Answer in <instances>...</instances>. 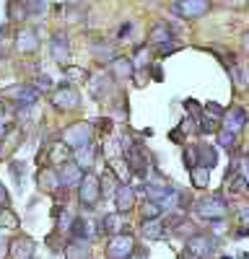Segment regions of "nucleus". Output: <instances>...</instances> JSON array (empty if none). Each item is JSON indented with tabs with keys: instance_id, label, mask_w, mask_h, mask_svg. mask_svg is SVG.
<instances>
[{
	"instance_id": "f257e3e1",
	"label": "nucleus",
	"mask_w": 249,
	"mask_h": 259,
	"mask_svg": "<svg viewBox=\"0 0 249 259\" xmlns=\"http://www.w3.org/2000/svg\"><path fill=\"white\" fill-rule=\"evenodd\" d=\"M148 47H153L161 57L177 52L172 24H166V21H156V24L151 26V31H148Z\"/></svg>"
},
{
	"instance_id": "f03ea898",
	"label": "nucleus",
	"mask_w": 249,
	"mask_h": 259,
	"mask_svg": "<svg viewBox=\"0 0 249 259\" xmlns=\"http://www.w3.org/2000/svg\"><path fill=\"white\" fill-rule=\"evenodd\" d=\"M99 200H101V182L89 168V171H83L80 184H78V202L83 210H94L99 205Z\"/></svg>"
},
{
	"instance_id": "7ed1b4c3",
	"label": "nucleus",
	"mask_w": 249,
	"mask_h": 259,
	"mask_svg": "<svg viewBox=\"0 0 249 259\" xmlns=\"http://www.w3.org/2000/svg\"><path fill=\"white\" fill-rule=\"evenodd\" d=\"M192 210L200 215L202 221L226 218V212H228V200L223 197L221 192H213V194H208V197H200V200H195Z\"/></svg>"
},
{
	"instance_id": "20e7f679",
	"label": "nucleus",
	"mask_w": 249,
	"mask_h": 259,
	"mask_svg": "<svg viewBox=\"0 0 249 259\" xmlns=\"http://www.w3.org/2000/svg\"><path fill=\"white\" fill-rule=\"evenodd\" d=\"M104 254H107V259H133L135 256V239L130 236V231L109 236Z\"/></svg>"
},
{
	"instance_id": "39448f33",
	"label": "nucleus",
	"mask_w": 249,
	"mask_h": 259,
	"mask_svg": "<svg viewBox=\"0 0 249 259\" xmlns=\"http://www.w3.org/2000/svg\"><path fill=\"white\" fill-rule=\"evenodd\" d=\"M184 249H187V254H190L192 259H213V254H216V236L211 233H195V236H190V239H184Z\"/></svg>"
},
{
	"instance_id": "423d86ee",
	"label": "nucleus",
	"mask_w": 249,
	"mask_h": 259,
	"mask_svg": "<svg viewBox=\"0 0 249 259\" xmlns=\"http://www.w3.org/2000/svg\"><path fill=\"white\" fill-rule=\"evenodd\" d=\"M172 11L179 16V18H202L208 11H211V0H174L172 3Z\"/></svg>"
},
{
	"instance_id": "0eeeda50",
	"label": "nucleus",
	"mask_w": 249,
	"mask_h": 259,
	"mask_svg": "<svg viewBox=\"0 0 249 259\" xmlns=\"http://www.w3.org/2000/svg\"><path fill=\"white\" fill-rule=\"evenodd\" d=\"M94 135V127L91 122H73L70 127L62 130V140H65L70 148H80V145H89Z\"/></svg>"
},
{
	"instance_id": "6e6552de",
	"label": "nucleus",
	"mask_w": 249,
	"mask_h": 259,
	"mask_svg": "<svg viewBox=\"0 0 249 259\" xmlns=\"http://www.w3.org/2000/svg\"><path fill=\"white\" fill-rule=\"evenodd\" d=\"M52 106L57 112H73V109L80 106V94L73 89V85H68V80H65V85H60V89L52 94Z\"/></svg>"
},
{
	"instance_id": "1a4fd4ad",
	"label": "nucleus",
	"mask_w": 249,
	"mask_h": 259,
	"mask_svg": "<svg viewBox=\"0 0 249 259\" xmlns=\"http://www.w3.org/2000/svg\"><path fill=\"white\" fill-rule=\"evenodd\" d=\"M249 124V114H246V109L244 106H228V109L223 112V117H221V127L223 130H228V133H236V135H241L244 133V127Z\"/></svg>"
},
{
	"instance_id": "9d476101",
	"label": "nucleus",
	"mask_w": 249,
	"mask_h": 259,
	"mask_svg": "<svg viewBox=\"0 0 249 259\" xmlns=\"http://www.w3.org/2000/svg\"><path fill=\"white\" fill-rule=\"evenodd\" d=\"M50 55L52 60L60 65V68H65V65L70 62V39L65 31H55L52 39H50Z\"/></svg>"
},
{
	"instance_id": "9b49d317",
	"label": "nucleus",
	"mask_w": 249,
	"mask_h": 259,
	"mask_svg": "<svg viewBox=\"0 0 249 259\" xmlns=\"http://www.w3.org/2000/svg\"><path fill=\"white\" fill-rule=\"evenodd\" d=\"M112 89H114V75L112 73H96V75H91L89 78V94L96 99V101H104L109 94H112Z\"/></svg>"
},
{
	"instance_id": "f8f14e48",
	"label": "nucleus",
	"mask_w": 249,
	"mask_h": 259,
	"mask_svg": "<svg viewBox=\"0 0 249 259\" xmlns=\"http://www.w3.org/2000/svg\"><path fill=\"white\" fill-rule=\"evenodd\" d=\"M135 202H138V194H135V187L128 184V182H119V187L114 189V207L117 212H130L135 210Z\"/></svg>"
},
{
	"instance_id": "ddd939ff",
	"label": "nucleus",
	"mask_w": 249,
	"mask_h": 259,
	"mask_svg": "<svg viewBox=\"0 0 249 259\" xmlns=\"http://www.w3.org/2000/svg\"><path fill=\"white\" fill-rule=\"evenodd\" d=\"M55 168H57V177H60V187H62V189H73V187L80 184L83 168H80L73 158L65 161V163H60V166H55Z\"/></svg>"
},
{
	"instance_id": "4468645a",
	"label": "nucleus",
	"mask_w": 249,
	"mask_h": 259,
	"mask_svg": "<svg viewBox=\"0 0 249 259\" xmlns=\"http://www.w3.org/2000/svg\"><path fill=\"white\" fill-rule=\"evenodd\" d=\"M36 244L29 236H16L8 241V259H34Z\"/></svg>"
},
{
	"instance_id": "2eb2a0df",
	"label": "nucleus",
	"mask_w": 249,
	"mask_h": 259,
	"mask_svg": "<svg viewBox=\"0 0 249 259\" xmlns=\"http://www.w3.org/2000/svg\"><path fill=\"white\" fill-rule=\"evenodd\" d=\"M8 96L16 99V106L34 109V104L39 101V89L36 85H13V89H8Z\"/></svg>"
},
{
	"instance_id": "dca6fc26",
	"label": "nucleus",
	"mask_w": 249,
	"mask_h": 259,
	"mask_svg": "<svg viewBox=\"0 0 249 259\" xmlns=\"http://www.w3.org/2000/svg\"><path fill=\"white\" fill-rule=\"evenodd\" d=\"M36 50H39V34H36V29H18V34H16V52L31 55Z\"/></svg>"
},
{
	"instance_id": "f3484780",
	"label": "nucleus",
	"mask_w": 249,
	"mask_h": 259,
	"mask_svg": "<svg viewBox=\"0 0 249 259\" xmlns=\"http://www.w3.org/2000/svg\"><path fill=\"white\" fill-rule=\"evenodd\" d=\"M140 236L145 241H163L166 239V223L161 218H143Z\"/></svg>"
},
{
	"instance_id": "a211bd4d",
	"label": "nucleus",
	"mask_w": 249,
	"mask_h": 259,
	"mask_svg": "<svg viewBox=\"0 0 249 259\" xmlns=\"http://www.w3.org/2000/svg\"><path fill=\"white\" fill-rule=\"evenodd\" d=\"M99 231L101 233H107V236H114V233H122V231H130V226L122 221V212H107V215H101V221H99Z\"/></svg>"
},
{
	"instance_id": "6ab92c4d",
	"label": "nucleus",
	"mask_w": 249,
	"mask_h": 259,
	"mask_svg": "<svg viewBox=\"0 0 249 259\" xmlns=\"http://www.w3.org/2000/svg\"><path fill=\"white\" fill-rule=\"evenodd\" d=\"M174 192H177V187L166 184L163 179H148V182H145V197H148V200L161 202V200H166V197H172Z\"/></svg>"
},
{
	"instance_id": "aec40b11",
	"label": "nucleus",
	"mask_w": 249,
	"mask_h": 259,
	"mask_svg": "<svg viewBox=\"0 0 249 259\" xmlns=\"http://www.w3.org/2000/svg\"><path fill=\"white\" fill-rule=\"evenodd\" d=\"M89 50H91L94 60H96V62H101V65H104V62L109 65V62L117 57V47H114V45H109V41H101V39H94L91 45H89Z\"/></svg>"
},
{
	"instance_id": "412c9836",
	"label": "nucleus",
	"mask_w": 249,
	"mask_h": 259,
	"mask_svg": "<svg viewBox=\"0 0 249 259\" xmlns=\"http://www.w3.org/2000/svg\"><path fill=\"white\" fill-rule=\"evenodd\" d=\"M112 75L114 80H128V78H135V65H133V57H114L112 62Z\"/></svg>"
},
{
	"instance_id": "4be33fe9",
	"label": "nucleus",
	"mask_w": 249,
	"mask_h": 259,
	"mask_svg": "<svg viewBox=\"0 0 249 259\" xmlns=\"http://www.w3.org/2000/svg\"><path fill=\"white\" fill-rule=\"evenodd\" d=\"M62 251H65V259H89L91 256V241H86V239H70L68 246Z\"/></svg>"
},
{
	"instance_id": "5701e85b",
	"label": "nucleus",
	"mask_w": 249,
	"mask_h": 259,
	"mask_svg": "<svg viewBox=\"0 0 249 259\" xmlns=\"http://www.w3.org/2000/svg\"><path fill=\"white\" fill-rule=\"evenodd\" d=\"M36 182H39V189H45L47 194H57V189H60L57 168H55V166H52V168H42L39 177H36Z\"/></svg>"
},
{
	"instance_id": "b1692460",
	"label": "nucleus",
	"mask_w": 249,
	"mask_h": 259,
	"mask_svg": "<svg viewBox=\"0 0 249 259\" xmlns=\"http://www.w3.org/2000/svg\"><path fill=\"white\" fill-rule=\"evenodd\" d=\"M50 163L52 166H60V163H65V161H70L73 158V148L65 143V140H57V143H52L50 145Z\"/></svg>"
},
{
	"instance_id": "393cba45",
	"label": "nucleus",
	"mask_w": 249,
	"mask_h": 259,
	"mask_svg": "<svg viewBox=\"0 0 249 259\" xmlns=\"http://www.w3.org/2000/svg\"><path fill=\"white\" fill-rule=\"evenodd\" d=\"M94 158H96V148L89 143V145H80V148H73V161L83 168V171H89L94 166Z\"/></svg>"
},
{
	"instance_id": "a878e982",
	"label": "nucleus",
	"mask_w": 249,
	"mask_h": 259,
	"mask_svg": "<svg viewBox=\"0 0 249 259\" xmlns=\"http://www.w3.org/2000/svg\"><path fill=\"white\" fill-rule=\"evenodd\" d=\"M70 239H86V241H91L94 239V223L91 221H86V218H73V226H70Z\"/></svg>"
},
{
	"instance_id": "bb28decb",
	"label": "nucleus",
	"mask_w": 249,
	"mask_h": 259,
	"mask_svg": "<svg viewBox=\"0 0 249 259\" xmlns=\"http://www.w3.org/2000/svg\"><path fill=\"white\" fill-rule=\"evenodd\" d=\"M99 182H101V197H109V194L114 197V189L119 187L122 179L117 177V171L112 166H107V168H104V174L99 177Z\"/></svg>"
},
{
	"instance_id": "cd10ccee",
	"label": "nucleus",
	"mask_w": 249,
	"mask_h": 259,
	"mask_svg": "<svg viewBox=\"0 0 249 259\" xmlns=\"http://www.w3.org/2000/svg\"><path fill=\"white\" fill-rule=\"evenodd\" d=\"M197 163H200V166H208V168L218 166V150H216V145H211V143H197Z\"/></svg>"
},
{
	"instance_id": "c85d7f7f",
	"label": "nucleus",
	"mask_w": 249,
	"mask_h": 259,
	"mask_svg": "<svg viewBox=\"0 0 249 259\" xmlns=\"http://www.w3.org/2000/svg\"><path fill=\"white\" fill-rule=\"evenodd\" d=\"M190 182H192V187L195 189H208L211 187V168L208 166H192L190 168Z\"/></svg>"
},
{
	"instance_id": "c756f323",
	"label": "nucleus",
	"mask_w": 249,
	"mask_h": 259,
	"mask_svg": "<svg viewBox=\"0 0 249 259\" xmlns=\"http://www.w3.org/2000/svg\"><path fill=\"white\" fill-rule=\"evenodd\" d=\"M216 143L226 150V153L234 156V153H236V145H239V135H236V133H228V130L221 127L218 133H216Z\"/></svg>"
},
{
	"instance_id": "7c9ffc66",
	"label": "nucleus",
	"mask_w": 249,
	"mask_h": 259,
	"mask_svg": "<svg viewBox=\"0 0 249 259\" xmlns=\"http://www.w3.org/2000/svg\"><path fill=\"white\" fill-rule=\"evenodd\" d=\"M197 124H200V127H197L200 135H216L218 130H221V119L213 117V114H205V112H202V117L197 119Z\"/></svg>"
},
{
	"instance_id": "2f4dec72",
	"label": "nucleus",
	"mask_w": 249,
	"mask_h": 259,
	"mask_svg": "<svg viewBox=\"0 0 249 259\" xmlns=\"http://www.w3.org/2000/svg\"><path fill=\"white\" fill-rule=\"evenodd\" d=\"M8 21H13V24H18V21H24L26 16H29V11H26V6L21 3V0H8Z\"/></svg>"
},
{
	"instance_id": "473e14b6",
	"label": "nucleus",
	"mask_w": 249,
	"mask_h": 259,
	"mask_svg": "<svg viewBox=\"0 0 249 259\" xmlns=\"http://www.w3.org/2000/svg\"><path fill=\"white\" fill-rule=\"evenodd\" d=\"M148 57H151V52H148V47L145 45H140V47H135V55H133V65H135V73L138 70H143V68H148Z\"/></svg>"
},
{
	"instance_id": "72a5a7b5",
	"label": "nucleus",
	"mask_w": 249,
	"mask_h": 259,
	"mask_svg": "<svg viewBox=\"0 0 249 259\" xmlns=\"http://www.w3.org/2000/svg\"><path fill=\"white\" fill-rule=\"evenodd\" d=\"M161 205L156 202V200H148L145 197V202H143V207H140V215L143 218H161Z\"/></svg>"
},
{
	"instance_id": "f704fd0d",
	"label": "nucleus",
	"mask_w": 249,
	"mask_h": 259,
	"mask_svg": "<svg viewBox=\"0 0 249 259\" xmlns=\"http://www.w3.org/2000/svg\"><path fill=\"white\" fill-rule=\"evenodd\" d=\"M226 184H228V192H231V194L249 192V187H246V177H241V174H234L231 179H226Z\"/></svg>"
},
{
	"instance_id": "c9c22d12",
	"label": "nucleus",
	"mask_w": 249,
	"mask_h": 259,
	"mask_svg": "<svg viewBox=\"0 0 249 259\" xmlns=\"http://www.w3.org/2000/svg\"><path fill=\"white\" fill-rule=\"evenodd\" d=\"M182 161H184V168L190 171L192 166H197V145H187L182 150Z\"/></svg>"
},
{
	"instance_id": "e433bc0d",
	"label": "nucleus",
	"mask_w": 249,
	"mask_h": 259,
	"mask_svg": "<svg viewBox=\"0 0 249 259\" xmlns=\"http://www.w3.org/2000/svg\"><path fill=\"white\" fill-rule=\"evenodd\" d=\"M24 6H26L29 16H42V13L47 11V6H50V0H24Z\"/></svg>"
},
{
	"instance_id": "4c0bfd02",
	"label": "nucleus",
	"mask_w": 249,
	"mask_h": 259,
	"mask_svg": "<svg viewBox=\"0 0 249 259\" xmlns=\"http://www.w3.org/2000/svg\"><path fill=\"white\" fill-rule=\"evenodd\" d=\"M0 228H18V218L11 212V207H0Z\"/></svg>"
},
{
	"instance_id": "58836bf2",
	"label": "nucleus",
	"mask_w": 249,
	"mask_h": 259,
	"mask_svg": "<svg viewBox=\"0 0 249 259\" xmlns=\"http://www.w3.org/2000/svg\"><path fill=\"white\" fill-rule=\"evenodd\" d=\"M94 124H96L99 133H104V135H112V133H114V119H112V117H99Z\"/></svg>"
},
{
	"instance_id": "ea45409f",
	"label": "nucleus",
	"mask_w": 249,
	"mask_h": 259,
	"mask_svg": "<svg viewBox=\"0 0 249 259\" xmlns=\"http://www.w3.org/2000/svg\"><path fill=\"white\" fill-rule=\"evenodd\" d=\"M70 226H73V215H70L65 207H62V215L57 212V228H60V233H62V231L68 233V231H70Z\"/></svg>"
},
{
	"instance_id": "a19ab883",
	"label": "nucleus",
	"mask_w": 249,
	"mask_h": 259,
	"mask_svg": "<svg viewBox=\"0 0 249 259\" xmlns=\"http://www.w3.org/2000/svg\"><path fill=\"white\" fill-rule=\"evenodd\" d=\"M11 174H13L16 182H24L26 179V163L24 161H13L11 163Z\"/></svg>"
},
{
	"instance_id": "79ce46f5",
	"label": "nucleus",
	"mask_w": 249,
	"mask_h": 259,
	"mask_svg": "<svg viewBox=\"0 0 249 259\" xmlns=\"http://www.w3.org/2000/svg\"><path fill=\"white\" fill-rule=\"evenodd\" d=\"M184 112L190 114V117H195V119H200V117H202V106H200L195 99H187V101H184Z\"/></svg>"
},
{
	"instance_id": "37998d69",
	"label": "nucleus",
	"mask_w": 249,
	"mask_h": 259,
	"mask_svg": "<svg viewBox=\"0 0 249 259\" xmlns=\"http://www.w3.org/2000/svg\"><path fill=\"white\" fill-rule=\"evenodd\" d=\"M202 112H205V114H213V117H218V119H221L226 109H223V106H221L218 101H208V104L202 106Z\"/></svg>"
},
{
	"instance_id": "c03bdc74",
	"label": "nucleus",
	"mask_w": 249,
	"mask_h": 259,
	"mask_svg": "<svg viewBox=\"0 0 249 259\" xmlns=\"http://www.w3.org/2000/svg\"><path fill=\"white\" fill-rule=\"evenodd\" d=\"M34 85H36L39 91H50V89H52V78H50L47 73H42V75H36Z\"/></svg>"
},
{
	"instance_id": "a18cd8bd",
	"label": "nucleus",
	"mask_w": 249,
	"mask_h": 259,
	"mask_svg": "<svg viewBox=\"0 0 249 259\" xmlns=\"http://www.w3.org/2000/svg\"><path fill=\"white\" fill-rule=\"evenodd\" d=\"M236 218L241 226H249V205H239L236 207Z\"/></svg>"
},
{
	"instance_id": "49530a36",
	"label": "nucleus",
	"mask_w": 249,
	"mask_h": 259,
	"mask_svg": "<svg viewBox=\"0 0 249 259\" xmlns=\"http://www.w3.org/2000/svg\"><path fill=\"white\" fill-rule=\"evenodd\" d=\"M133 34V21H124V24L117 29V39H128Z\"/></svg>"
},
{
	"instance_id": "de8ad7c7",
	"label": "nucleus",
	"mask_w": 249,
	"mask_h": 259,
	"mask_svg": "<svg viewBox=\"0 0 249 259\" xmlns=\"http://www.w3.org/2000/svg\"><path fill=\"white\" fill-rule=\"evenodd\" d=\"M208 226H211V233H213V236L223 233V218H213V221H208Z\"/></svg>"
},
{
	"instance_id": "09e8293b",
	"label": "nucleus",
	"mask_w": 249,
	"mask_h": 259,
	"mask_svg": "<svg viewBox=\"0 0 249 259\" xmlns=\"http://www.w3.org/2000/svg\"><path fill=\"white\" fill-rule=\"evenodd\" d=\"M8 205H11V194L3 184H0V207H8Z\"/></svg>"
},
{
	"instance_id": "8fccbe9b",
	"label": "nucleus",
	"mask_w": 249,
	"mask_h": 259,
	"mask_svg": "<svg viewBox=\"0 0 249 259\" xmlns=\"http://www.w3.org/2000/svg\"><path fill=\"white\" fill-rule=\"evenodd\" d=\"M228 6L236 8V11H241V8H246V6H249V0H228Z\"/></svg>"
},
{
	"instance_id": "3c124183",
	"label": "nucleus",
	"mask_w": 249,
	"mask_h": 259,
	"mask_svg": "<svg viewBox=\"0 0 249 259\" xmlns=\"http://www.w3.org/2000/svg\"><path fill=\"white\" fill-rule=\"evenodd\" d=\"M244 236H249V226H241L239 231H234V239H244Z\"/></svg>"
},
{
	"instance_id": "603ef678",
	"label": "nucleus",
	"mask_w": 249,
	"mask_h": 259,
	"mask_svg": "<svg viewBox=\"0 0 249 259\" xmlns=\"http://www.w3.org/2000/svg\"><path fill=\"white\" fill-rule=\"evenodd\" d=\"M241 50H244V52H249V31L241 36Z\"/></svg>"
},
{
	"instance_id": "864d4df0",
	"label": "nucleus",
	"mask_w": 249,
	"mask_h": 259,
	"mask_svg": "<svg viewBox=\"0 0 249 259\" xmlns=\"http://www.w3.org/2000/svg\"><path fill=\"white\" fill-rule=\"evenodd\" d=\"M153 78H156V80H161V78H163V73H161V65H153Z\"/></svg>"
},
{
	"instance_id": "5fc2aeb1",
	"label": "nucleus",
	"mask_w": 249,
	"mask_h": 259,
	"mask_svg": "<svg viewBox=\"0 0 249 259\" xmlns=\"http://www.w3.org/2000/svg\"><path fill=\"white\" fill-rule=\"evenodd\" d=\"M169 138H172V140H174V143H179V140H182V130H174V133H172V135H169Z\"/></svg>"
},
{
	"instance_id": "6e6d98bb",
	"label": "nucleus",
	"mask_w": 249,
	"mask_h": 259,
	"mask_svg": "<svg viewBox=\"0 0 249 259\" xmlns=\"http://www.w3.org/2000/svg\"><path fill=\"white\" fill-rule=\"evenodd\" d=\"M244 85L249 89V65H246V70H244Z\"/></svg>"
},
{
	"instance_id": "4d7b16f0",
	"label": "nucleus",
	"mask_w": 249,
	"mask_h": 259,
	"mask_svg": "<svg viewBox=\"0 0 249 259\" xmlns=\"http://www.w3.org/2000/svg\"><path fill=\"white\" fill-rule=\"evenodd\" d=\"M62 3H65V6H75V3H78V0H62Z\"/></svg>"
},
{
	"instance_id": "13d9d810",
	"label": "nucleus",
	"mask_w": 249,
	"mask_h": 259,
	"mask_svg": "<svg viewBox=\"0 0 249 259\" xmlns=\"http://www.w3.org/2000/svg\"><path fill=\"white\" fill-rule=\"evenodd\" d=\"M239 259H249V254H241V256H239Z\"/></svg>"
},
{
	"instance_id": "bf43d9fd",
	"label": "nucleus",
	"mask_w": 249,
	"mask_h": 259,
	"mask_svg": "<svg viewBox=\"0 0 249 259\" xmlns=\"http://www.w3.org/2000/svg\"><path fill=\"white\" fill-rule=\"evenodd\" d=\"M221 259H234V256H226V254H223V256H221Z\"/></svg>"
},
{
	"instance_id": "052dcab7",
	"label": "nucleus",
	"mask_w": 249,
	"mask_h": 259,
	"mask_svg": "<svg viewBox=\"0 0 249 259\" xmlns=\"http://www.w3.org/2000/svg\"><path fill=\"white\" fill-rule=\"evenodd\" d=\"M0 150H3V140H0Z\"/></svg>"
},
{
	"instance_id": "680f3d73",
	"label": "nucleus",
	"mask_w": 249,
	"mask_h": 259,
	"mask_svg": "<svg viewBox=\"0 0 249 259\" xmlns=\"http://www.w3.org/2000/svg\"><path fill=\"white\" fill-rule=\"evenodd\" d=\"M246 187H249V179H246Z\"/></svg>"
}]
</instances>
